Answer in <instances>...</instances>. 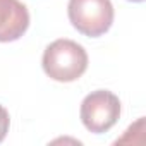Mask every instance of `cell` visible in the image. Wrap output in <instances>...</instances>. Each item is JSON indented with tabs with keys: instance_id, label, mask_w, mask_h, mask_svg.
<instances>
[{
	"instance_id": "1",
	"label": "cell",
	"mask_w": 146,
	"mask_h": 146,
	"mask_svg": "<svg viewBox=\"0 0 146 146\" xmlns=\"http://www.w3.org/2000/svg\"><path fill=\"white\" fill-rule=\"evenodd\" d=\"M43 70L48 78L58 83H72L88 69L86 50L72 40L60 38L52 41L43 53Z\"/></svg>"
},
{
	"instance_id": "2",
	"label": "cell",
	"mask_w": 146,
	"mask_h": 146,
	"mask_svg": "<svg viewBox=\"0 0 146 146\" xmlns=\"http://www.w3.org/2000/svg\"><path fill=\"white\" fill-rule=\"evenodd\" d=\"M69 21L81 35L98 38L113 23V5L110 0H69Z\"/></svg>"
},
{
	"instance_id": "3",
	"label": "cell",
	"mask_w": 146,
	"mask_h": 146,
	"mask_svg": "<svg viewBox=\"0 0 146 146\" xmlns=\"http://www.w3.org/2000/svg\"><path fill=\"white\" fill-rule=\"evenodd\" d=\"M81 122L93 134L112 129L120 117V100L112 91L96 90L84 96L81 103Z\"/></svg>"
},
{
	"instance_id": "4",
	"label": "cell",
	"mask_w": 146,
	"mask_h": 146,
	"mask_svg": "<svg viewBox=\"0 0 146 146\" xmlns=\"http://www.w3.org/2000/svg\"><path fill=\"white\" fill-rule=\"evenodd\" d=\"M29 28V12L19 0H0V43L19 40Z\"/></svg>"
},
{
	"instance_id": "5",
	"label": "cell",
	"mask_w": 146,
	"mask_h": 146,
	"mask_svg": "<svg viewBox=\"0 0 146 146\" xmlns=\"http://www.w3.org/2000/svg\"><path fill=\"white\" fill-rule=\"evenodd\" d=\"M9 124H11V119H9V112L0 105V143H2L9 132Z\"/></svg>"
},
{
	"instance_id": "6",
	"label": "cell",
	"mask_w": 146,
	"mask_h": 146,
	"mask_svg": "<svg viewBox=\"0 0 146 146\" xmlns=\"http://www.w3.org/2000/svg\"><path fill=\"white\" fill-rule=\"evenodd\" d=\"M129 2H143V0H129Z\"/></svg>"
}]
</instances>
